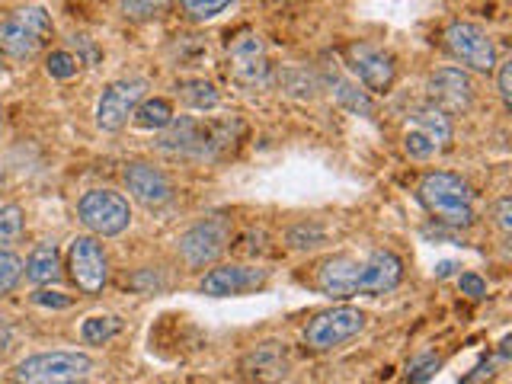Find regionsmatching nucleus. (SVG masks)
<instances>
[{
    "label": "nucleus",
    "mask_w": 512,
    "mask_h": 384,
    "mask_svg": "<svg viewBox=\"0 0 512 384\" xmlns=\"http://www.w3.org/2000/svg\"><path fill=\"white\" fill-rule=\"evenodd\" d=\"M420 202L426 205V212L448 224V228H471L474 224V192L471 186L455 173L432 170L420 180Z\"/></svg>",
    "instance_id": "1"
},
{
    "label": "nucleus",
    "mask_w": 512,
    "mask_h": 384,
    "mask_svg": "<svg viewBox=\"0 0 512 384\" xmlns=\"http://www.w3.org/2000/svg\"><path fill=\"white\" fill-rule=\"evenodd\" d=\"M93 359L77 349L36 352L13 368V384H77L93 375Z\"/></svg>",
    "instance_id": "2"
},
{
    "label": "nucleus",
    "mask_w": 512,
    "mask_h": 384,
    "mask_svg": "<svg viewBox=\"0 0 512 384\" xmlns=\"http://www.w3.org/2000/svg\"><path fill=\"white\" fill-rule=\"evenodd\" d=\"M52 32H55V23H52V13L45 7L13 10L10 16L0 20V52L7 58L26 61L42 52L45 42L52 39Z\"/></svg>",
    "instance_id": "3"
},
{
    "label": "nucleus",
    "mask_w": 512,
    "mask_h": 384,
    "mask_svg": "<svg viewBox=\"0 0 512 384\" xmlns=\"http://www.w3.org/2000/svg\"><path fill=\"white\" fill-rule=\"evenodd\" d=\"M77 218L100 237H119L132 224V208L122 192L112 189H90L77 202Z\"/></svg>",
    "instance_id": "4"
},
{
    "label": "nucleus",
    "mask_w": 512,
    "mask_h": 384,
    "mask_svg": "<svg viewBox=\"0 0 512 384\" xmlns=\"http://www.w3.org/2000/svg\"><path fill=\"white\" fill-rule=\"evenodd\" d=\"M228 240H231V218H224V215L202 218L180 237V256L186 266L199 269V266L215 263L224 253V247H228Z\"/></svg>",
    "instance_id": "5"
},
{
    "label": "nucleus",
    "mask_w": 512,
    "mask_h": 384,
    "mask_svg": "<svg viewBox=\"0 0 512 384\" xmlns=\"http://www.w3.org/2000/svg\"><path fill=\"white\" fill-rule=\"evenodd\" d=\"M144 90H148V80L144 77H122L112 80L103 90L100 103H96V125L103 132H119L128 125V119L135 116L138 103L144 100Z\"/></svg>",
    "instance_id": "6"
},
{
    "label": "nucleus",
    "mask_w": 512,
    "mask_h": 384,
    "mask_svg": "<svg viewBox=\"0 0 512 384\" xmlns=\"http://www.w3.org/2000/svg\"><path fill=\"white\" fill-rule=\"evenodd\" d=\"M365 330V314L359 308H330L324 314H317L308 327H304V340L314 349H336L349 343L352 336H359Z\"/></svg>",
    "instance_id": "7"
},
{
    "label": "nucleus",
    "mask_w": 512,
    "mask_h": 384,
    "mask_svg": "<svg viewBox=\"0 0 512 384\" xmlns=\"http://www.w3.org/2000/svg\"><path fill=\"white\" fill-rule=\"evenodd\" d=\"M445 45L461 64H468L477 74H490L496 68V48L490 42V36L474 23H448L445 29Z\"/></svg>",
    "instance_id": "8"
},
{
    "label": "nucleus",
    "mask_w": 512,
    "mask_h": 384,
    "mask_svg": "<svg viewBox=\"0 0 512 384\" xmlns=\"http://www.w3.org/2000/svg\"><path fill=\"white\" fill-rule=\"evenodd\" d=\"M68 269H71V279L84 295H100L106 288L109 279V263H106V253L103 247L96 244V237L90 234H80L71 240V253H68Z\"/></svg>",
    "instance_id": "9"
},
{
    "label": "nucleus",
    "mask_w": 512,
    "mask_h": 384,
    "mask_svg": "<svg viewBox=\"0 0 512 384\" xmlns=\"http://www.w3.org/2000/svg\"><path fill=\"white\" fill-rule=\"evenodd\" d=\"M228 74L240 87H263L269 77V61L263 39L256 32H240L228 45Z\"/></svg>",
    "instance_id": "10"
},
{
    "label": "nucleus",
    "mask_w": 512,
    "mask_h": 384,
    "mask_svg": "<svg viewBox=\"0 0 512 384\" xmlns=\"http://www.w3.org/2000/svg\"><path fill=\"white\" fill-rule=\"evenodd\" d=\"M346 64H349V71L356 74L372 93H384V90L394 84L397 64L378 45H368V42H352V45H346Z\"/></svg>",
    "instance_id": "11"
},
{
    "label": "nucleus",
    "mask_w": 512,
    "mask_h": 384,
    "mask_svg": "<svg viewBox=\"0 0 512 384\" xmlns=\"http://www.w3.org/2000/svg\"><path fill=\"white\" fill-rule=\"evenodd\" d=\"M429 103L439 106L445 116L468 112L474 103V84L461 68H439L429 77Z\"/></svg>",
    "instance_id": "12"
},
{
    "label": "nucleus",
    "mask_w": 512,
    "mask_h": 384,
    "mask_svg": "<svg viewBox=\"0 0 512 384\" xmlns=\"http://www.w3.org/2000/svg\"><path fill=\"white\" fill-rule=\"evenodd\" d=\"M404 279V263L400 256L391 250H372L368 256H362V276H359V295H384L391 288L400 285Z\"/></svg>",
    "instance_id": "13"
},
{
    "label": "nucleus",
    "mask_w": 512,
    "mask_h": 384,
    "mask_svg": "<svg viewBox=\"0 0 512 384\" xmlns=\"http://www.w3.org/2000/svg\"><path fill=\"white\" fill-rule=\"evenodd\" d=\"M359 276H362V260L359 256H330V260L317 269V288L327 298H356L359 295Z\"/></svg>",
    "instance_id": "14"
},
{
    "label": "nucleus",
    "mask_w": 512,
    "mask_h": 384,
    "mask_svg": "<svg viewBox=\"0 0 512 384\" xmlns=\"http://www.w3.org/2000/svg\"><path fill=\"white\" fill-rule=\"evenodd\" d=\"M266 282V269L253 266H218L199 282V292L208 298H228V295H244L250 288H260Z\"/></svg>",
    "instance_id": "15"
},
{
    "label": "nucleus",
    "mask_w": 512,
    "mask_h": 384,
    "mask_svg": "<svg viewBox=\"0 0 512 384\" xmlns=\"http://www.w3.org/2000/svg\"><path fill=\"white\" fill-rule=\"evenodd\" d=\"M122 176H125V189L132 192L135 202H141V205L160 208L173 199L170 180L154 164H128Z\"/></svg>",
    "instance_id": "16"
},
{
    "label": "nucleus",
    "mask_w": 512,
    "mask_h": 384,
    "mask_svg": "<svg viewBox=\"0 0 512 384\" xmlns=\"http://www.w3.org/2000/svg\"><path fill=\"white\" fill-rule=\"evenodd\" d=\"M240 372L250 384H279L288 375V356L285 346L279 343H263L250 349L244 362H240Z\"/></svg>",
    "instance_id": "17"
},
{
    "label": "nucleus",
    "mask_w": 512,
    "mask_h": 384,
    "mask_svg": "<svg viewBox=\"0 0 512 384\" xmlns=\"http://www.w3.org/2000/svg\"><path fill=\"white\" fill-rule=\"evenodd\" d=\"M407 122L410 128H416L420 135H426L436 148H448V141H452V119L445 116V112L439 106H432V103H420V106H413L407 112Z\"/></svg>",
    "instance_id": "18"
},
{
    "label": "nucleus",
    "mask_w": 512,
    "mask_h": 384,
    "mask_svg": "<svg viewBox=\"0 0 512 384\" xmlns=\"http://www.w3.org/2000/svg\"><path fill=\"white\" fill-rule=\"evenodd\" d=\"M26 279L36 285H55L61 279V253L55 244H39L29 253V260L23 266Z\"/></svg>",
    "instance_id": "19"
},
{
    "label": "nucleus",
    "mask_w": 512,
    "mask_h": 384,
    "mask_svg": "<svg viewBox=\"0 0 512 384\" xmlns=\"http://www.w3.org/2000/svg\"><path fill=\"white\" fill-rule=\"evenodd\" d=\"M119 333H122V320L116 314H103V317L96 314V317H87L84 324H80V336H84L87 346H103Z\"/></svg>",
    "instance_id": "20"
},
{
    "label": "nucleus",
    "mask_w": 512,
    "mask_h": 384,
    "mask_svg": "<svg viewBox=\"0 0 512 384\" xmlns=\"http://www.w3.org/2000/svg\"><path fill=\"white\" fill-rule=\"evenodd\" d=\"M176 116H173V106L167 103V100H141L138 103V109H135V122L141 125V128H154V132H164V128L173 122Z\"/></svg>",
    "instance_id": "21"
},
{
    "label": "nucleus",
    "mask_w": 512,
    "mask_h": 384,
    "mask_svg": "<svg viewBox=\"0 0 512 384\" xmlns=\"http://www.w3.org/2000/svg\"><path fill=\"white\" fill-rule=\"evenodd\" d=\"M180 96H183V103L192 109H215L218 106V93L208 80H183Z\"/></svg>",
    "instance_id": "22"
},
{
    "label": "nucleus",
    "mask_w": 512,
    "mask_h": 384,
    "mask_svg": "<svg viewBox=\"0 0 512 384\" xmlns=\"http://www.w3.org/2000/svg\"><path fill=\"white\" fill-rule=\"evenodd\" d=\"M333 93H336V100H340L343 106H349L352 112H362V116L372 112V100H368L356 84H349V80H343V77H333Z\"/></svg>",
    "instance_id": "23"
},
{
    "label": "nucleus",
    "mask_w": 512,
    "mask_h": 384,
    "mask_svg": "<svg viewBox=\"0 0 512 384\" xmlns=\"http://www.w3.org/2000/svg\"><path fill=\"white\" fill-rule=\"evenodd\" d=\"M180 4H183V13L189 16V20L205 23V20H215L218 13L228 10L234 0H180Z\"/></svg>",
    "instance_id": "24"
},
{
    "label": "nucleus",
    "mask_w": 512,
    "mask_h": 384,
    "mask_svg": "<svg viewBox=\"0 0 512 384\" xmlns=\"http://www.w3.org/2000/svg\"><path fill=\"white\" fill-rule=\"evenodd\" d=\"M23 234V208L20 205H0V247L13 244Z\"/></svg>",
    "instance_id": "25"
},
{
    "label": "nucleus",
    "mask_w": 512,
    "mask_h": 384,
    "mask_svg": "<svg viewBox=\"0 0 512 384\" xmlns=\"http://www.w3.org/2000/svg\"><path fill=\"white\" fill-rule=\"evenodd\" d=\"M23 279V260L10 250H0V295L13 292Z\"/></svg>",
    "instance_id": "26"
},
{
    "label": "nucleus",
    "mask_w": 512,
    "mask_h": 384,
    "mask_svg": "<svg viewBox=\"0 0 512 384\" xmlns=\"http://www.w3.org/2000/svg\"><path fill=\"white\" fill-rule=\"evenodd\" d=\"M45 71L55 80H71L77 74V58L71 52H64V48H58V52L45 58Z\"/></svg>",
    "instance_id": "27"
},
{
    "label": "nucleus",
    "mask_w": 512,
    "mask_h": 384,
    "mask_svg": "<svg viewBox=\"0 0 512 384\" xmlns=\"http://www.w3.org/2000/svg\"><path fill=\"white\" fill-rule=\"evenodd\" d=\"M404 151L413 157V160H429V157H436L439 148L432 144L426 135H420L416 128H407V135H404Z\"/></svg>",
    "instance_id": "28"
},
{
    "label": "nucleus",
    "mask_w": 512,
    "mask_h": 384,
    "mask_svg": "<svg viewBox=\"0 0 512 384\" xmlns=\"http://www.w3.org/2000/svg\"><path fill=\"white\" fill-rule=\"evenodd\" d=\"M125 16H135V20H144V16H154L167 0H119Z\"/></svg>",
    "instance_id": "29"
},
{
    "label": "nucleus",
    "mask_w": 512,
    "mask_h": 384,
    "mask_svg": "<svg viewBox=\"0 0 512 384\" xmlns=\"http://www.w3.org/2000/svg\"><path fill=\"white\" fill-rule=\"evenodd\" d=\"M292 240V247H317L320 240H324V231L317 228V224H298V228L288 234Z\"/></svg>",
    "instance_id": "30"
},
{
    "label": "nucleus",
    "mask_w": 512,
    "mask_h": 384,
    "mask_svg": "<svg viewBox=\"0 0 512 384\" xmlns=\"http://www.w3.org/2000/svg\"><path fill=\"white\" fill-rule=\"evenodd\" d=\"M458 288H461V295H468V298H484L487 295V282L474 276V272H464V276L458 279Z\"/></svg>",
    "instance_id": "31"
},
{
    "label": "nucleus",
    "mask_w": 512,
    "mask_h": 384,
    "mask_svg": "<svg viewBox=\"0 0 512 384\" xmlns=\"http://www.w3.org/2000/svg\"><path fill=\"white\" fill-rule=\"evenodd\" d=\"M436 368H439V359H432V356H426L423 362H416V365H413V372H410V384H423V381H429Z\"/></svg>",
    "instance_id": "32"
},
{
    "label": "nucleus",
    "mask_w": 512,
    "mask_h": 384,
    "mask_svg": "<svg viewBox=\"0 0 512 384\" xmlns=\"http://www.w3.org/2000/svg\"><path fill=\"white\" fill-rule=\"evenodd\" d=\"M32 301L42 304V308H68L71 298H64L61 292H36L32 295Z\"/></svg>",
    "instance_id": "33"
},
{
    "label": "nucleus",
    "mask_w": 512,
    "mask_h": 384,
    "mask_svg": "<svg viewBox=\"0 0 512 384\" xmlns=\"http://www.w3.org/2000/svg\"><path fill=\"white\" fill-rule=\"evenodd\" d=\"M496 80H500V96H503V103L509 106L512 103V61H503L500 64V77H496Z\"/></svg>",
    "instance_id": "34"
},
{
    "label": "nucleus",
    "mask_w": 512,
    "mask_h": 384,
    "mask_svg": "<svg viewBox=\"0 0 512 384\" xmlns=\"http://www.w3.org/2000/svg\"><path fill=\"white\" fill-rule=\"evenodd\" d=\"M512 202L509 199H500V205H496V224H500V231H509L512 228Z\"/></svg>",
    "instance_id": "35"
},
{
    "label": "nucleus",
    "mask_w": 512,
    "mask_h": 384,
    "mask_svg": "<svg viewBox=\"0 0 512 384\" xmlns=\"http://www.w3.org/2000/svg\"><path fill=\"white\" fill-rule=\"evenodd\" d=\"M10 343H13V330L7 324V317H0V352H7Z\"/></svg>",
    "instance_id": "36"
},
{
    "label": "nucleus",
    "mask_w": 512,
    "mask_h": 384,
    "mask_svg": "<svg viewBox=\"0 0 512 384\" xmlns=\"http://www.w3.org/2000/svg\"><path fill=\"white\" fill-rule=\"evenodd\" d=\"M0 132H4V106H0Z\"/></svg>",
    "instance_id": "37"
}]
</instances>
